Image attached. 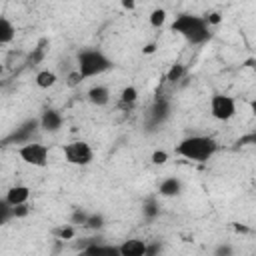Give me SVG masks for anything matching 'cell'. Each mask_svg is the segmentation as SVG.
Segmentation results:
<instances>
[{
  "instance_id": "cell-1",
  "label": "cell",
  "mask_w": 256,
  "mask_h": 256,
  "mask_svg": "<svg viewBox=\"0 0 256 256\" xmlns=\"http://www.w3.org/2000/svg\"><path fill=\"white\" fill-rule=\"evenodd\" d=\"M172 32L184 36L190 44H204L210 38V24L206 22V18L196 16V14H180L174 18Z\"/></svg>"
},
{
  "instance_id": "cell-2",
  "label": "cell",
  "mask_w": 256,
  "mask_h": 256,
  "mask_svg": "<svg viewBox=\"0 0 256 256\" xmlns=\"http://www.w3.org/2000/svg\"><path fill=\"white\" fill-rule=\"evenodd\" d=\"M218 152V142L210 136H188L178 142L176 154L192 160V162H206Z\"/></svg>"
},
{
  "instance_id": "cell-3",
  "label": "cell",
  "mask_w": 256,
  "mask_h": 256,
  "mask_svg": "<svg viewBox=\"0 0 256 256\" xmlns=\"http://www.w3.org/2000/svg\"><path fill=\"white\" fill-rule=\"evenodd\" d=\"M78 74L82 80H88V78H96L104 72H108L114 64L112 60L98 48H84L78 52Z\"/></svg>"
},
{
  "instance_id": "cell-4",
  "label": "cell",
  "mask_w": 256,
  "mask_h": 256,
  "mask_svg": "<svg viewBox=\"0 0 256 256\" xmlns=\"http://www.w3.org/2000/svg\"><path fill=\"white\" fill-rule=\"evenodd\" d=\"M18 156H20L26 164H30V166L44 168V166H48L50 150H48V146L42 144V142H32V140H28V142H24V144L18 148Z\"/></svg>"
},
{
  "instance_id": "cell-5",
  "label": "cell",
  "mask_w": 256,
  "mask_h": 256,
  "mask_svg": "<svg viewBox=\"0 0 256 256\" xmlns=\"http://www.w3.org/2000/svg\"><path fill=\"white\" fill-rule=\"evenodd\" d=\"M64 158L68 164H74V166H88L94 158V152L90 148L88 142L84 140H76V142H70L64 146Z\"/></svg>"
},
{
  "instance_id": "cell-6",
  "label": "cell",
  "mask_w": 256,
  "mask_h": 256,
  "mask_svg": "<svg viewBox=\"0 0 256 256\" xmlns=\"http://www.w3.org/2000/svg\"><path fill=\"white\" fill-rule=\"evenodd\" d=\"M210 114L220 122L230 120L236 114V100L226 94H214L210 98Z\"/></svg>"
},
{
  "instance_id": "cell-7",
  "label": "cell",
  "mask_w": 256,
  "mask_h": 256,
  "mask_svg": "<svg viewBox=\"0 0 256 256\" xmlns=\"http://www.w3.org/2000/svg\"><path fill=\"white\" fill-rule=\"evenodd\" d=\"M38 126H40L42 130H46V132H58L60 126H62V114H60L58 110L48 108V110L42 112V116H40V120H38Z\"/></svg>"
},
{
  "instance_id": "cell-8",
  "label": "cell",
  "mask_w": 256,
  "mask_h": 256,
  "mask_svg": "<svg viewBox=\"0 0 256 256\" xmlns=\"http://www.w3.org/2000/svg\"><path fill=\"white\" fill-rule=\"evenodd\" d=\"M118 254L120 256H146V242L132 238V240H124L118 246Z\"/></svg>"
},
{
  "instance_id": "cell-9",
  "label": "cell",
  "mask_w": 256,
  "mask_h": 256,
  "mask_svg": "<svg viewBox=\"0 0 256 256\" xmlns=\"http://www.w3.org/2000/svg\"><path fill=\"white\" fill-rule=\"evenodd\" d=\"M30 198V188L26 184H16L12 188H8L6 192V202L10 206H18V204H26Z\"/></svg>"
},
{
  "instance_id": "cell-10",
  "label": "cell",
  "mask_w": 256,
  "mask_h": 256,
  "mask_svg": "<svg viewBox=\"0 0 256 256\" xmlns=\"http://www.w3.org/2000/svg\"><path fill=\"white\" fill-rule=\"evenodd\" d=\"M86 96H88V102L94 104V106H106L110 102V90L106 86H102V84L92 86Z\"/></svg>"
},
{
  "instance_id": "cell-11",
  "label": "cell",
  "mask_w": 256,
  "mask_h": 256,
  "mask_svg": "<svg viewBox=\"0 0 256 256\" xmlns=\"http://www.w3.org/2000/svg\"><path fill=\"white\" fill-rule=\"evenodd\" d=\"M158 192L160 196H166V198H172V196H178L182 192V182L176 178V176H168L160 182L158 186Z\"/></svg>"
},
{
  "instance_id": "cell-12",
  "label": "cell",
  "mask_w": 256,
  "mask_h": 256,
  "mask_svg": "<svg viewBox=\"0 0 256 256\" xmlns=\"http://www.w3.org/2000/svg\"><path fill=\"white\" fill-rule=\"evenodd\" d=\"M168 114H170V106H168V102L164 100V98H158L156 100V104H154V108H152V124H160V122H164L166 118H168Z\"/></svg>"
},
{
  "instance_id": "cell-13",
  "label": "cell",
  "mask_w": 256,
  "mask_h": 256,
  "mask_svg": "<svg viewBox=\"0 0 256 256\" xmlns=\"http://www.w3.org/2000/svg\"><path fill=\"white\" fill-rule=\"evenodd\" d=\"M98 238H90V246H86V248H82L86 254H96V256H100V254H108V256H116L118 254V246H104V244H98L96 242Z\"/></svg>"
},
{
  "instance_id": "cell-14",
  "label": "cell",
  "mask_w": 256,
  "mask_h": 256,
  "mask_svg": "<svg viewBox=\"0 0 256 256\" xmlns=\"http://www.w3.org/2000/svg\"><path fill=\"white\" fill-rule=\"evenodd\" d=\"M16 36V28L14 24L6 18V16H0V44H10Z\"/></svg>"
},
{
  "instance_id": "cell-15",
  "label": "cell",
  "mask_w": 256,
  "mask_h": 256,
  "mask_svg": "<svg viewBox=\"0 0 256 256\" xmlns=\"http://www.w3.org/2000/svg\"><path fill=\"white\" fill-rule=\"evenodd\" d=\"M136 100H138V90L134 86H126L122 90V94H120V108L130 110L136 104Z\"/></svg>"
},
{
  "instance_id": "cell-16",
  "label": "cell",
  "mask_w": 256,
  "mask_h": 256,
  "mask_svg": "<svg viewBox=\"0 0 256 256\" xmlns=\"http://www.w3.org/2000/svg\"><path fill=\"white\" fill-rule=\"evenodd\" d=\"M56 74L52 72V70H40L38 74H36V86L38 88H52L54 84H56Z\"/></svg>"
},
{
  "instance_id": "cell-17",
  "label": "cell",
  "mask_w": 256,
  "mask_h": 256,
  "mask_svg": "<svg viewBox=\"0 0 256 256\" xmlns=\"http://www.w3.org/2000/svg\"><path fill=\"white\" fill-rule=\"evenodd\" d=\"M164 22H166V10H164V8H154V10L150 12V24H152L154 28H162Z\"/></svg>"
},
{
  "instance_id": "cell-18",
  "label": "cell",
  "mask_w": 256,
  "mask_h": 256,
  "mask_svg": "<svg viewBox=\"0 0 256 256\" xmlns=\"http://www.w3.org/2000/svg\"><path fill=\"white\" fill-rule=\"evenodd\" d=\"M184 74H186V66L184 64H172V68L166 74V80L168 82H178V80H182Z\"/></svg>"
},
{
  "instance_id": "cell-19",
  "label": "cell",
  "mask_w": 256,
  "mask_h": 256,
  "mask_svg": "<svg viewBox=\"0 0 256 256\" xmlns=\"http://www.w3.org/2000/svg\"><path fill=\"white\" fill-rule=\"evenodd\" d=\"M84 226L90 228V230H100V228L104 226V216H102V214H90V216L86 218Z\"/></svg>"
},
{
  "instance_id": "cell-20",
  "label": "cell",
  "mask_w": 256,
  "mask_h": 256,
  "mask_svg": "<svg viewBox=\"0 0 256 256\" xmlns=\"http://www.w3.org/2000/svg\"><path fill=\"white\" fill-rule=\"evenodd\" d=\"M12 218V206L6 202V198L4 200H0V228L8 222Z\"/></svg>"
},
{
  "instance_id": "cell-21",
  "label": "cell",
  "mask_w": 256,
  "mask_h": 256,
  "mask_svg": "<svg viewBox=\"0 0 256 256\" xmlns=\"http://www.w3.org/2000/svg\"><path fill=\"white\" fill-rule=\"evenodd\" d=\"M54 234H56L58 238H62V240H72L74 234H76V230H74V224H68V226H60V228H56Z\"/></svg>"
},
{
  "instance_id": "cell-22",
  "label": "cell",
  "mask_w": 256,
  "mask_h": 256,
  "mask_svg": "<svg viewBox=\"0 0 256 256\" xmlns=\"http://www.w3.org/2000/svg\"><path fill=\"white\" fill-rule=\"evenodd\" d=\"M156 214H158V204H156L154 198H148V200L144 202V216H146V218H154Z\"/></svg>"
},
{
  "instance_id": "cell-23",
  "label": "cell",
  "mask_w": 256,
  "mask_h": 256,
  "mask_svg": "<svg viewBox=\"0 0 256 256\" xmlns=\"http://www.w3.org/2000/svg\"><path fill=\"white\" fill-rule=\"evenodd\" d=\"M150 160H152V164L162 166V164H166V160H168V152H166V150H154L152 156H150Z\"/></svg>"
},
{
  "instance_id": "cell-24",
  "label": "cell",
  "mask_w": 256,
  "mask_h": 256,
  "mask_svg": "<svg viewBox=\"0 0 256 256\" xmlns=\"http://www.w3.org/2000/svg\"><path fill=\"white\" fill-rule=\"evenodd\" d=\"M86 218H88V214L84 212V210H74V214H72V218H70V224H82L84 226V222H86Z\"/></svg>"
},
{
  "instance_id": "cell-25",
  "label": "cell",
  "mask_w": 256,
  "mask_h": 256,
  "mask_svg": "<svg viewBox=\"0 0 256 256\" xmlns=\"http://www.w3.org/2000/svg\"><path fill=\"white\" fill-rule=\"evenodd\" d=\"M30 212V208L26 204H18V206H12V218H22Z\"/></svg>"
},
{
  "instance_id": "cell-26",
  "label": "cell",
  "mask_w": 256,
  "mask_h": 256,
  "mask_svg": "<svg viewBox=\"0 0 256 256\" xmlns=\"http://www.w3.org/2000/svg\"><path fill=\"white\" fill-rule=\"evenodd\" d=\"M80 82H82V78H80L78 70H76V72H72V74L68 76V86H76V84H80Z\"/></svg>"
},
{
  "instance_id": "cell-27",
  "label": "cell",
  "mask_w": 256,
  "mask_h": 256,
  "mask_svg": "<svg viewBox=\"0 0 256 256\" xmlns=\"http://www.w3.org/2000/svg\"><path fill=\"white\" fill-rule=\"evenodd\" d=\"M220 20H222V18H220V14H218V12H212V14L206 18V22H208V24H218Z\"/></svg>"
},
{
  "instance_id": "cell-28",
  "label": "cell",
  "mask_w": 256,
  "mask_h": 256,
  "mask_svg": "<svg viewBox=\"0 0 256 256\" xmlns=\"http://www.w3.org/2000/svg\"><path fill=\"white\" fill-rule=\"evenodd\" d=\"M122 6L128 8V10H132V8L136 6V2H134V0H122Z\"/></svg>"
},
{
  "instance_id": "cell-29",
  "label": "cell",
  "mask_w": 256,
  "mask_h": 256,
  "mask_svg": "<svg viewBox=\"0 0 256 256\" xmlns=\"http://www.w3.org/2000/svg\"><path fill=\"white\" fill-rule=\"evenodd\" d=\"M216 252H218V254H230V252H232V250H230V248H228V246H222V248H218V250H216Z\"/></svg>"
},
{
  "instance_id": "cell-30",
  "label": "cell",
  "mask_w": 256,
  "mask_h": 256,
  "mask_svg": "<svg viewBox=\"0 0 256 256\" xmlns=\"http://www.w3.org/2000/svg\"><path fill=\"white\" fill-rule=\"evenodd\" d=\"M144 52H146V54H150V52H154V44H148V46L144 48Z\"/></svg>"
},
{
  "instance_id": "cell-31",
  "label": "cell",
  "mask_w": 256,
  "mask_h": 256,
  "mask_svg": "<svg viewBox=\"0 0 256 256\" xmlns=\"http://www.w3.org/2000/svg\"><path fill=\"white\" fill-rule=\"evenodd\" d=\"M2 72H4V66H2V64H0V74H2Z\"/></svg>"
},
{
  "instance_id": "cell-32",
  "label": "cell",
  "mask_w": 256,
  "mask_h": 256,
  "mask_svg": "<svg viewBox=\"0 0 256 256\" xmlns=\"http://www.w3.org/2000/svg\"><path fill=\"white\" fill-rule=\"evenodd\" d=\"M0 168H2V164H0Z\"/></svg>"
}]
</instances>
